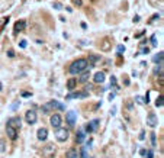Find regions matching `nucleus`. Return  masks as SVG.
I'll list each match as a JSON object with an SVG mask.
<instances>
[{
    "label": "nucleus",
    "mask_w": 164,
    "mask_h": 158,
    "mask_svg": "<svg viewBox=\"0 0 164 158\" xmlns=\"http://www.w3.org/2000/svg\"><path fill=\"white\" fill-rule=\"evenodd\" d=\"M87 67H89V61L86 58H79V59H76V61L71 62L68 71H70V74H74V76H76V74H80V72L86 71Z\"/></svg>",
    "instance_id": "1"
},
{
    "label": "nucleus",
    "mask_w": 164,
    "mask_h": 158,
    "mask_svg": "<svg viewBox=\"0 0 164 158\" xmlns=\"http://www.w3.org/2000/svg\"><path fill=\"white\" fill-rule=\"evenodd\" d=\"M68 129H66V128H57V132H55V138H57V141H60V142H64V141H67L68 139Z\"/></svg>",
    "instance_id": "2"
},
{
    "label": "nucleus",
    "mask_w": 164,
    "mask_h": 158,
    "mask_svg": "<svg viewBox=\"0 0 164 158\" xmlns=\"http://www.w3.org/2000/svg\"><path fill=\"white\" fill-rule=\"evenodd\" d=\"M42 155L45 158H54L55 157V146L54 144H48L44 146V150H42Z\"/></svg>",
    "instance_id": "3"
},
{
    "label": "nucleus",
    "mask_w": 164,
    "mask_h": 158,
    "mask_svg": "<svg viewBox=\"0 0 164 158\" xmlns=\"http://www.w3.org/2000/svg\"><path fill=\"white\" fill-rule=\"evenodd\" d=\"M89 96V92H77V93H70L66 96V100H71V99H86Z\"/></svg>",
    "instance_id": "4"
},
{
    "label": "nucleus",
    "mask_w": 164,
    "mask_h": 158,
    "mask_svg": "<svg viewBox=\"0 0 164 158\" xmlns=\"http://www.w3.org/2000/svg\"><path fill=\"white\" fill-rule=\"evenodd\" d=\"M66 120L67 123L70 126H74L76 125V122H77V113L74 112V110H70V112L66 113Z\"/></svg>",
    "instance_id": "5"
},
{
    "label": "nucleus",
    "mask_w": 164,
    "mask_h": 158,
    "mask_svg": "<svg viewBox=\"0 0 164 158\" xmlns=\"http://www.w3.org/2000/svg\"><path fill=\"white\" fill-rule=\"evenodd\" d=\"M50 123H51V126H53L54 129H57V128H60L61 123H63V118L60 116L58 113H55V115L51 116V119H50Z\"/></svg>",
    "instance_id": "6"
},
{
    "label": "nucleus",
    "mask_w": 164,
    "mask_h": 158,
    "mask_svg": "<svg viewBox=\"0 0 164 158\" xmlns=\"http://www.w3.org/2000/svg\"><path fill=\"white\" fill-rule=\"evenodd\" d=\"M25 119H26V123L33 125V123L36 122V119H38V115H36L35 110H28L26 115H25Z\"/></svg>",
    "instance_id": "7"
},
{
    "label": "nucleus",
    "mask_w": 164,
    "mask_h": 158,
    "mask_svg": "<svg viewBox=\"0 0 164 158\" xmlns=\"http://www.w3.org/2000/svg\"><path fill=\"white\" fill-rule=\"evenodd\" d=\"M6 132H7V136L12 139V141H16V139H18V129L13 128L12 125H9V123H7V125H6Z\"/></svg>",
    "instance_id": "8"
},
{
    "label": "nucleus",
    "mask_w": 164,
    "mask_h": 158,
    "mask_svg": "<svg viewBox=\"0 0 164 158\" xmlns=\"http://www.w3.org/2000/svg\"><path fill=\"white\" fill-rule=\"evenodd\" d=\"M97 126H99V119H94V120L89 122V123L86 125V132H87V133H92V132H94L97 129Z\"/></svg>",
    "instance_id": "9"
},
{
    "label": "nucleus",
    "mask_w": 164,
    "mask_h": 158,
    "mask_svg": "<svg viewBox=\"0 0 164 158\" xmlns=\"http://www.w3.org/2000/svg\"><path fill=\"white\" fill-rule=\"evenodd\" d=\"M7 123H9V125H12L13 128H16V129L19 131L20 126H22V120H20L19 116H13V118H10L9 120H7Z\"/></svg>",
    "instance_id": "10"
},
{
    "label": "nucleus",
    "mask_w": 164,
    "mask_h": 158,
    "mask_svg": "<svg viewBox=\"0 0 164 158\" xmlns=\"http://www.w3.org/2000/svg\"><path fill=\"white\" fill-rule=\"evenodd\" d=\"M147 123H148V126H151V128H155V126L158 125V119H157V116H155V113H150V115L147 116Z\"/></svg>",
    "instance_id": "11"
},
{
    "label": "nucleus",
    "mask_w": 164,
    "mask_h": 158,
    "mask_svg": "<svg viewBox=\"0 0 164 158\" xmlns=\"http://www.w3.org/2000/svg\"><path fill=\"white\" fill-rule=\"evenodd\" d=\"M25 28H26V20H18L16 23H15V33H19V32H23L25 31Z\"/></svg>",
    "instance_id": "12"
},
{
    "label": "nucleus",
    "mask_w": 164,
    "mask_h": 158,
    "mask_svg": "<svg viewBox=\"0 0 164 158\" xmlns=\"http://www.w3.org/2000/svg\"><path fill=\"white\" fill-rule=\"evenodd\" d=\"M36 136L39 141H46L48 138V131H46V128H39L38 132H36Z\"/></svg>",
    "instance_id": "13"
},
{
    "label": "nucleus",
    "mask_w": 164,
    "mask_h": 158,
    "mask_svg": "<svg viewBox=\"0 0 164 158\" xmlns=\"http://www.w3.org/2000/svg\"><path fill=\"white\" fill-rule=\"evenodd\" d=\"M93 80H94V83H103V81H105V72H103V71H97L96 74H94Z\"/></svg>",
    "instance_id": "14"
},
{
    "label": "nucleus",
    "mask_w": 164,
    "mask_h": 158,
    "mask_svg": "<svg viewBox=\"0 0 164 158\" xmlns=\"http://www.w3.org/2000/svg\"><path fill=\"white\" fill-rule=\"evenodd\" d=\"M50 106H51L53 109H58V110H64V109H66V106L61 105V103H58L57 100H53V102H50Z\"/></svg>",
    "instance_id": "15"
},
{
    "label": "nucleus",
    "mask_w": 164,
    "mask_h": 158,
    "mask_svg": "<svg viewBox=\"0 0 164 158\" xmlns=\"http://www.w3.org/2000/svg\"><path fill=\"white\" fill-rule=\"evenodd\" d=\"M76 86H77V80L76 79H70L67 81V89H68V90H74Z\"/></svg>",
    "instance_id": "16"
},
{
    "label": "nucleus",
    "mask_w": 164,
    "mask_h": 158,
    "mask_svg": "<svg viewBox=\"0 0 164 158\" xmlns=\"http://www.w3.org/2000/svg\"><path fill=\"white\" fill-rule=\"evenodd\" d=\"M77 157H79V154H77V150H74V148L68 150L66 154V158H77Z\"/></svg>",
    "instance_id": "17"
},
{
    "label": "nucleus",
    "mask_w": 164,
    "mask_h": 158,
    "mask_svg": "<svg viewBox=\"0 0 164 158\" xmlns=\"http://www.w3.org/2000/svg\"><path fill=\"white\" fill-rule=\"evenodd\" d=\"M152 59H154V62H155V64H158V66H163V52H158Z\"/></svg>",
    "instance_id": "18"
},
{
    "label": "nucleus",
    "mask_w": 164,
    "mask_h": 158,
    "mask_svg": "<svg viewBox=\"0 0 164 158\" xmlns=\"http://www.w3.org/2000/svg\"><path fill=\"white\" fill-rule=\"evenodd\" d=\"M76 141H77L79 144H81V142L84 141V132L81 131V129H80V131L77 132V135H76Z\"/></svg>",
    "instance_id": "19"
},
{
    "label": "nucleus",
    "mask_w": 164,
    "mask_h": 158,
    "mask_svg": "<svg viewBox=\"0 0 164 158\" xmlns=\"http://www.w3.org/2000/svg\"><path fill=\"white\" fill-rule=\"evenodd\" d=\"M155 106L157 107H163V94H160L157 97V100H155Z\"/></svg>",
    "instance_id": "20"
},
{
    "label": "nucleus",
    "mask_w": 164,
    "mask_h": 158,
    "mask_svg": "<svg viewBox=\"0 0 164 158\" xmlns=\"http://www.w3.org/2000/svg\"><path fill=\"white\" fill-rule=\"evenodd\" d=\"M89 77H90V74H89V72H84V74L80 77V81H81V83H86V81L89 80Z\"/></svg>",
    "instance_id": "21"
},
{
    "label": "nucleus",
    "mask_w": 164,
    "mask_h": 158,
    "mask_svg": "<svg viewBox=\"0 0 164 158\" xmlns=\"http://www.w3.org/2000/svg\"><path fill=\"white\" fill-rule=\"evenodd\" d=\"M81 158H89V155H87V148L86 146L81 148Z\"/></svg>",
    "instance_id": "22"
},
{
    "label": "nucleus",
    "mask_w": 164,
    "mask_h": 158,
    "mask_svg": "<svg viewBox=\"0 0 164 158\" xmlns=\"http://www.w3.org/2000/svg\"><path fill=\"white\" fill-rule=\"evenodd\" d=\"M97 59H99V57H97V55H90V61H92V64H89V66H90V67H93V64H94V62H96Z\"/></svg>",
    "instance_id": "23"
},
{
    "label": "nucleus",
    "mask_w": 164,
    "mask_h": 158,
    "mask_svg": "<svg viewBox=\"0 0 164 158\" xmlns=\"http://www.w3.org/2000/svg\"><path fill=\"white\" fill-rule=\"evenodd\" d=\"M19 106H20V102H19V100H16V102H15V103L10 106V107H12V110H16V109H18Z\"/></svg>",
    "instance_id": "24"
},
{
    "label": "nucleus",
    "mask_w": 164,
    "mask_h": 158,
    "mask_svg": "<svg viewBox=\"0 0 164 158\" xmlns=\"http://www.w3.org/2000/svg\"><path fill=\"white\" fill-rule=\"evenodd\" d=\"M151 42H152V46L157 45V36H155V35H152V36H151Z\"/></svg>",
    "instance_id": "25"
},
{
    "label": "nucleus",
    "mask_w": 164,
    "mask_h": 158,
    "mask_svg": "<svg viewBox=\"0 0 164 158\" xmlns=\"http://www.w3.org/2000/svg\"><path fill=\"white\" fill-rule=\"evenodd\" d=\"M122 52H125V46L124 45H118V54L121 55Z\"/></svg>",
    "instance_id": "26"
},
{
    "label": "nucleus",
    "mask_w": 164,
    "mask_h": 158,
    "mask_svg": "<svg viewBox=\"0 0 164 158\" xmlns=\"http://www.w3.org/2000/svg\"><path fill=\"white\" fill-rule=\"evenodd\" d=\"M20 94H22V97H31L32 96V93H29V92H22Z\"/></svg>",
    "instance_id": "27"
},
{
    "label": "nucleus",
    "mask_w": 164,
    "mask_h": 158,
    "mask_svg": "<svg viewBox=\"0 0 164 158\" xmlns=\"http://www.w3.org/2000/svg\"><path fill=\"white\" fill-rule=\"evenodd\" d=\"M5 150H6V148H5V142L0 139V152H5Z\"/></svg>",
    "instance_id": "28"
},
{
    "label": "nucleus",
    "mask_w": 164,
    "mask_h": 158,
    "mask_svg": "<svg viewBox=\"0 0 164 158\" xmlns=\"http://www.w3.org/2000/svg\"><path fill=\"white\" fill-rule=\"evenodd\" d=\"M148 102H150V93L147 92V94H145V97H144V103L148 105Z\"/></svg>",
    "instance_id": "29"
},
{
    "label": "nucleus",
    "mask_w": 164,
    "mask_h": 158,
    "mask_svg": "<svg viewBox=\"0 0 164 158\" xmlns=\"http://www.w3.org/2000/svg\"><path fill=\"white\" fill-rule=\"evenodd\" d=\"M151 142H152V145L155 146V133H154V132L151 133Z\"/></svg>",
    "instance_id": "30"
},
{
    "label": "nucleus",
    "mask_w": 164,
    "mask_h": 158,
    "mask_svg": "<svg viewBox=\"0 0 164 158\" xmlns=\"http://www.w3.org/2000/svg\"><path fill=\"white\" fill-rule=\"evenodd\" d=\"M150 52V48H142V49H141V54H142V55H145V54H148Z\"/></svg>",
    "instance_id": "31"
},
{
    "label": "nucleus",
    "mask_w": 164,
    "mask_h": 158,
    "mask_svg": "<svg viewBox=\"0 0 164 158\" xmlns=\"http://www.w3.org/2000/svg\"><path fill=\"white\" fill-rule=\"evenodd\" d=\"M137 102H138V103H141V105H145V103H144V99H142L141 96H137Z\"/></svg>",
    "instance_id": "32"
},
{
    "label": "nucleus",
    "mask_w": 164,
    "mask_h": 158,
    "mask_svg": "<svg viewBox=\"0 0 164 158\" xmlns=\"http://www.w3.org/2000/svg\"><path fill=\"white\" fill-rule=\"evenodd\" d=\"M19 45H20V48H26V41H25V39H22V41H20V44H19Z\"/></svg>",
    "instance_id": "33"
},
{
    "label": "nucleus",
    "mask_w": 164,
    "mask_h": 158,
    "mask_svg": "<svg viewBox=\"0 0 164 158\" xmlns=\"http://www.w3.org/2000/svg\"><path fill=\"white\" fill-rule=\"evenodd\" d=\"M145 154H147V157H148V158H154V154H152V151H151V150L148 152H145Z\"/></svg>",
    "instance_id": "34"
},
{
    "label": "nucleus",
    "mask_w": 164,
    "mask_h": 158,
    "mask_svg": "<svg viewBox=\"0 0 164 158\" xmlns=\"http://www.w3.org/2000/svg\"><path fill=\"white\" fill-rule=\"evenodd\" d=\"M7 55H9L10 58H13V57H15V52L12 51V49H10V51H7Z\"/></svg>",
    "instance_id": "35"
},
{
    "label": "nucleus",
    "mask_w": 164,
    "mask_h": 158,
    "mask_svg": "<svg viewBox=\"0 0 164 158\" xmlns=\"http://www.w3.org/2000/svg\"><path fill=\"white\" fill-rule=\"evenodd\" d=\"M111 84H113V86H116V79L112 76V79H111Z\"/></svg>",
    "instance_id": "36"
},
{
    "label": "nucleus",
    "mask_w": 164,
    "mask_h": 158,
    "mask_svg": "<svg viewBox=\"0 0 164 158\" xmlns=\"http://www.w3.org/2000/svg\"><path fill=\"white\" fill-rule=\"evenodd\" d=\"M54 7H55V9H58V10H60V9H61L63 6H61V3H54Z\"/></svg>",
    "instance_id": "37"
},
{
    "label": "nucleus",
    "mask_w": 164,
    "mask_h": 158,
    "mask_svg": "<svg viewBox=\"0 0 164 158\" xmlns=\"http://www.w3.org/2000/svg\"><path fill=\"white\" fill-rule=\"evenodd\" d=\"M74 2V5H77V6H81V0H73Z\"/></svg>",
    "instance_id": "38"
},
{
    "label": "nucleus",
    "mask_w": 164,
    "mask_h": 158,
    "mask_svg": "<svg viewBox=\"0 0 164 158\" xmlns=\"http://www.w3.org/2000/svg\"><path fill=\"white\" fill-rule=\"evenodd\" d=\"M112 99H115V93H111L109 94V100H112Z\"/></svg>",
    "instance_id": "39"
},
{
    "label": "nucleus",
    "mask_w": 164,
    "mask_h": 158,
    "mask_svg": "<svg viewBox=\"0 0 164 158\" xmlns=\"http://www.w3.org/2000/svg\"><path fill=\"white\" fill-rule=\"evenodd\" d=\"M144 135H145V133H144V131H142V132H141V135H139V139H144L145 138Z\"/></svg>",
    "instance_id": "40"
},
{
    "label": "nucleus",
    "mask_w": 164,
    "mask_h": 158,
    "mask_svg": "<svg viewBox=\"0 0 164 158\" xmlns=\"http://www.w3.org/2000/svg\"><path fill=\"white\" fill-rule=\"evenodd\" d=\"M2 87H3V86H2V83H0V90H2Z\"/></svg>",
    "instance_id": "41"
}]
</instances>
